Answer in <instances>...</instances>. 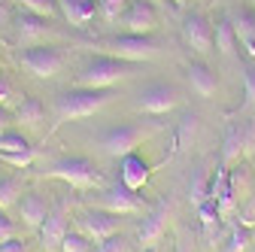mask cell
Wrapping results in <instances>:
<instances>
[{
  "instance_id": "5bb4252c",
  "label": "cell",
  "mask_w": 255,
  "mask_h": 252,
  "mask_svg": "<svg viewBox=\"0 0 255 252\" xmlns=\"http://www.w3.org/2000/svg\"><path fill=\"white\" fill-rule=\"evenodd\" d=\"M152 170H155V167H152L146 158H140L137 152H131V155H125L122 164H119V179H122L125 188H131V192H140V188L149 182Z\"/></svg>"
},
{
  "instance_id": "74e56055",
  "label": "cell",
  "mask_w": 255,
  "mask_h": 252,
  "mask_svg": "<svg viewBox=\"0 0 255 252\" xmlns=\"http://www.w3.org/2000/svg\"><path fill=\"white\" fill-rule=\"evenodd\" d=\"M143 252H158V246H152V249H143Z\"/></svg>"
},
{
  "instance_id": "f1b7e54d",
  "label": "cell",
  "mask_w": 255,
  "mask_h": 252,
  "mask_svg": "<svg viewBox=\"0 0 255 252\" xmlns=\"http://www.w3.org/2000/svg\"><path fill=\"white\" fill-rule=\"evenodd\" d=\"M61 252H91V240L82 231H67V237L61 243Z\"/></svg>"
},
{
  "instance_id": "83f0119b",
  "label": "cell",
  "mask_w": 255,
  "mask_h": 252,
  "mask_svg": "<svg viewBox=\"0 0 255 252\" xmlns=\"http://www.w3.org/2000/svg\"><path fill=\"white\" fill-rule=\"evenodd\" d=\"M24 149H30L24 134H18V131H3L0 134V152H24Z\"/></svg>"
},
{
  "instance_id": "30bf717a",
  "label": "cell",
  "mask_w": 255,
  "mask_h": 252,
  "mask_svg": "<svg viewBox=\"0 0 255 252\" xmlns=\"http://www.w3.org/2000/svg\"><path fill=\"white\" fill-rule=\"evenodd\" d=\"M182 40L188 43L191 52L198 55H210L216 40H213V21L204 12H188L182 18Z\"/></svg>"
},
{
  "instance_id": "d6986e66",
  "label": "cell",
  "mask_w": 255,
  "mask_h": 252,
  "mask_svg": "<svg viewBox=\"0 0 255 252\" xmlns=\"http://www.w3.org/2000/svg\"><path fill=\"white\" fill-rule=\"evenodd\" d=\"M18 213H21V222L27 228H43V222L49 219V210H46V201L37 198V195H27L18 201Z\"/></svg>"
},
{
  "instance_id": "3957f363",
  "label": "cell",
  "mask_w": 255,
  "mask_h": 252,
  "mask_svg": "<svg viewBox=\"0 0 255 252\" xmlns=\"http://www.w3.org/2000/svg\"><path fill=\"white\" fill-rule=\"evenodd\" d=\"M158 40L152 34H119V37H104L94 43L98 55H110V58H122V61H152L158 55Z\"/></svg>"
},
{
  "instance_id": "836d02e7",
  "label": "cell",
  "mask_w": 255,
  "mask_h": 252,
  "mask_svg": "<svg viewBox=\"0 0 255 252\" xmlns=\"http://www.w3.org/2000/svg\"><path fill=\"white\" fill-rule=\"evenodd\" d=\"M9 125H12V113H9L6 107H0V134L9 131Z\"/></svg>"
},
{
  "instance_id": "ab89813d",
  "label": "cell",
  "mask_w": 255,
  "mask_h": 252,
  "mask_svg": "<svg viewBox=\"0 0 255 252\" xmlns=\"http://www.w3.org/2000/svg\"><path fill=\"white\" fill-rule=\"evenodd\" d=\"M0 170H3V161H0Z\"/></svg>"
},
{
  "instance_id": "7402d4cb",
  "label": "cell",
  "mask_w": 255,
  "mask_h": 252,
  "mask_svg": "<svg viewBox=\"0 0 255 252\" xmlns=\"http://www.w3.org/2000/svg\"><path fill=\"white\" fill-rule=\"evenodd\" d=\"M15 119L24 125V128H37V125L46 119V107L37 101V98H24L15 110Z\"/></svg>"
},
{
  "instance_id": "4fadbf2b",
  "label": "cell",
  "mask_w": 255,
  "mask_h": 252,
  "mask_svg": "<svg viewBox=\"0 0 255 252\" xmlns=\"http://www.w3.org/2000/svg\"><path fill=\"white\" fill-rule=\"evenodd\" d=\"M98 207L107 210V213H113V216H134V213H143V204H140L137 192H131V188H125V185L107 188Z\"/></svg>"
},
{
  "instance_id": "7a4b0ae2",
  "label": "cell",
  "mask_w": 255,
  "mask_h": 252,
  "mask_svg": "<svg viewBox=\"0 0 255 252\" xmlns=\"http://www.w3.org/2000/svg\"><path fill=\"white\" fill-rule=\"evenodd\" d=\"M164 125L161 122H134V125H119V128L101 134V149L110 158H125V155L137 152V146H143L146 140H152L155 134H161Z\"/></svg>"
},
{
  "instance_id": "6da1fadb",
  "label": "cell",
  "mask_w": 255,
  "mask_h": 252,
  "mask_svg": "<svg viewBox=\"0 0 255 252\" xmlns=\"http://www.w3.org/2000/svg\"><path fill=\"white\" fill-rule=\"evenodd\" d=\"M113 101L110 88H70L64 91L58 104H55V128L58 125H67V122H76V119H88L94 113H101L107 104Z\"/></svg>"
},
{
  "instance_id": "d4e9b609",
  "label": "cell",
  "mask_w": 255,
  "mask_h": 252,
  "mask_svg": "<svg viewBox=\"0 0 255 252\" xmlns=\"http://www.w3.org/2000/svg\"><path fill=\"white\" fill-rule=\"evenodd\" d=\"M0 161L3 164H9V167H30L37 161V149L30 146V149H24V152H0Z\"/></svg>"
},
{
  "instance_id": "2e32d148",
  "label": "cell",
  "mask_w": 255,
  "mask_h": 252,
  "mask_svg": "<svg viewBox=\"0 0 255 252\" xmlns=\"http://www.w3.org/2000/svg\"><path fill=\"white\" fill-rule=\"evenodd\" d=\"M64 237H67V216H64V210H55V213H49V219H46L43 228H40L43 249H46V252L61 249Z\"/></svg>"
},
{
  "instance_id": "cb8c5ba5",
  "label": "cell",
  "mask_w": 255,
  "mask_h": 252,
  "mask_svg": "<svg viewBox=\"0 0 255 252\" xmlns=\"http://www.w3.org/2000/svg\"><path fill=\"white\" fill-rule=\"evenodd\" d=\"M21 9L34 12V15H43V18H55L61 12L58 0H21Z\"/></svg>"
},
{
  "instance_id": "4dcf8cb0",
  "label": "cell",
  "mask_w": 255,
  "mask_h": 252,
  "mask_svg": "<svg viewBox=\"0 0 255 252\" xmlns=\"http://www.w3.org/2000/svg\"><path fill=\"white\" fill-rule=\"evenodd\" d=\"M15 237H18V228L9 222V219H6L3 213H0V246L9 243V240H15Z\"/></svg>"
},
{
  "instance_id": "277c9868",
  "label": "cell",
  "mask_w": 255,
  "mask_h": 252,
  "mask_svg": "<svg viewBox=\"0 0 255 252\" xmlns=\"http://www.w3.org/2000/svg\"><path fill=\"white\" fill-rule=\"evenodd\" d=\"M134 64L122 58H110V55H94V61L82 67L79 73V88H113L125 79H131Z\"/></svg>"
},
{
  "instance_id": "9c48e42d",
  "label": "cell",
  "mask_w": 255,
  "mask_h": 252,
  "mask_svg": "<svg viewBox=\"0 0 255 252\" xmlns=\"http://www.w3.org/2000/svg\"><path fill=\"white\" fill-rule=\"evenodd\" d=\"M246 155H255V122L246 125H234V128L225 134V149H222V164L231 167L240 164V158Z\"/></svg>"
},
{
  "instance_id": "603a6c76",
  "label": "cell",
  "mask_w": 255,
  "mask_h": 252,
  "mask_svg": "<svg viewBox=\"0 0 255 252\" xmlns=\"http://www.w3.org/2000/svg\"><path fill=\"white\" fill-rule=\"evenodd\" d=\"M21 182L18 179H0V210H9L12 204H18L21 198Z\"/></svg>"
},
{
  "instance_id": "f35d334b",
  "label": "cell",
  "mask_w": 255,
  "mask_h": 252,
  "mask_svg": "<svg viewBox=\"0 0 255 252\" xmlns=\"http://www.w3.org/2000/svg\"><path fill=\"white\" fill-rule=\"evenodd\" d=\"M249 9H255V0H249Z\"/></svg>"
},
{
  "instance_id": "52a82bcc",
  "label": "cell",
  "mask_w": 255,
  "mask_h": 252,
  "mask_svg": "<svg viewBox=\"0 0 255 252\" xmlns=\"http://www.w3.org/2000/svg\"><path fill=\"white\" fill-rule=\"evenodd\" d=\"M179 104H182V94H179L176 85H170V82H155V85H149V88L140 94L137 110L146 113V116H152V119H158V116L173 113Z\"/></svg>"
},
{
  "instance_id": "44dd1931",
  "label": "cell",
  "mask_w": 255,
  "mask_h": 252,
  "mask_svg": "<svg viewBox=\"0 0 255 252\" xmlns=\"http://www.w3.org/2000/svg\"><path fill=\"white\" fill-rule=\"evenodd\" d=\"M188 198H191L195 207H201L204 201L213 198V173L210 170H198L195 173V179L188 182Z\"/></svg>"
},
{
  "instance_id": "9a60e30c",
  "label": "cell",
  "mask_w": 255,
  "mask_h": 252,
  "mask_svg": "<svg viewBox=\"0 0 255 252\" xmlns=\"http://www.w3.org/2000/svg\"><path fill=\"white\" fill-rule=\"evenodd\" d=\"M188 82H191V91L198 94V98H213V94L219 91V76L213 67H207L204 61H191L188 70H185Z\"/></svg>"
},
{
  "instance_id": "d6a6232c",
  "label": "cell",
  "mask_w": 255,
  "mask_h": 252,
  "mask_svg": "<svg viewBox=\"0 0 255 252\" xmlns=\"http://www.w3.org/2000/svg\"><path fill=\"white\" fill-rule=\"evenodd\" d=\"M12 98H15V91H12V82H9L3 73H0V107H6Z\"/></svg>"
},
{
  "instance_id": "1f68e13d",
  "label": "cell",
  "mask_w": 255,
  "mask_h": 252,
  "mask_svg": "<svg viewBox=\"0 0 255 252\" xmlns=\"http://www.w3.org/2000/svg\"><path fill=\"white\" fill-rule=\"evenodd\" d=\"M98 252H128V240L125 237H119V234H113L110 240H104L101 243V249Z\"/></svg>"
},
{
  "instance_id": "e0dca14e",
  "label": "cell",
  "mask_w": 255,
  "mask_h": 252,
  "mask_svg": "<svg viewBox=\"0 0 255 252\" xmlns=\"http://www.w3.org/2000/svg\"><path fill=\"white\" fill-rule=\"evenodd\" d=\"M61 15L67 18L73 27H85L94 15H98V0H58Z\"/></svg>"
},
{
  "instance_id": "e575fe53",
  "label": "cell",
  "mask_w": 255,
  "mask_h": 252,
  "mask_svg": "<svg viewBox=\"0 0 255 252\" xmlns=\"http://www.w3.org/2000/svg\"><path fill=\"white\" fill-rule=\"evenodd\" d=\"M0 252H24V243L15 237V240H9V243H3V246H0Z\"/></svg>"
},
{
  "instance_id": "8d00e7d4",
  "label": "cell",
  "mask_w": 255,
  "mask_h": 252,
  "mask_svg": "<svg viewBox=\"0 0 255 252\" xmlns=\"http://www.w3.org/2000/svg\"><path fill=\"white\" fill-rule=\"evenodd\" d=\"M152 3H155V6H167V0H152Z\"/></svg>"
},
{
  "instance_id": "5b68a950",
  "label": "cell",
  "mask_w": 255,
  "mask_h": 252,
  "mask_svg": "<svg viewBox=\"0 0 255 252\" xmlns=\"http://www.w3.org/2000/svg\"><path fill=\"white\" fill-rule=\"evenodd\" d=\"M43 176L61 179V182L79 188V192H85V188H101V185H104L101 170L94 167L88 158H82V155H67V158H58L52 167H46Z\"/></svg>"
},
{
  "instance_id": "484cf974",
  "label": "cell",
  "mask_w": 255,
  "mask_h": 252,
  "mask_svg": "<svg viewBox=\"0 0 255 252\" xmlns=\"http://www.w3.org/2000/svg\"><path fill=\"white\" fill-rule=\"evenodd\" d=\"M128 6H131V0H98V9L107 21H122Z\"/></svg>"
},
{
  "instance_id": "f546056e",
  "label": "cell",
  "mask_w": 255,
  "mask_h": 252,
  "mask_svg": "<svg viewBox=\"0 0 255 252\" xmlns=\"http://www.w3.org/2000/svg\"><path fill=\"white\" fill-rule=\"evenodd\" d=\"M252 104H255V64H246V70H243V104H240V110H246Z\"/></svg>"
},
{
  "instance_id": "ba28073f",
  "label": "cell",
  "mask_w": 255,
  "mask_h": 252,
  "mask_svg": "<svg viewBox=\"0 0 255 252\" xmlns=\"http://www.w3.org/2000/svg\"><path fill=\"white\" fill-rule=\"evenodd\" d=\"M76 225L79 231L91 240V243H104L110 240L113 234H119V216L101 210V207H94V210H82L79 219H76Z\"/></svg>"
},
{
  "instance_id": "7c38bea8",
  "label": "cell",
  "mask_w": 255,
  "mask_h": 252,
  "mask_svg": "<svg viewBox=\"0 0 255 252\" xmlns=\"http://www.w3.org/2000/svg\"><path fill=\"white\" fill-rule=\"evenodd\" d=\"M167 219H170V204H167V201H161L155 210L146 213L143 225H140V231H137L143 249H152V246L161 243V237L167 234Z\"/></svg>"
},
{
  "instance_id": "ac0fdd59",
  "label": "cell",
  "mask_w": 255,
  "mask_h": 252,
  "mask_svg": "<svg viewBox=\"0 0 255 252\" xmlns=\"http://www.w3.org/2000/svg\"><path fill=\"white\" fill-rule=\"evenodd\" d=\"M213 40H216V52L225 55V58L237 55V49H240V43H237V27H234L231 18H219V21H216Z\"/></svg>"
},
{
  "instance_id": "ffe728a7",
  "label": "cell",
  "mask_w": 255,
  "mask_h": 252,
  "mask_svg": "<svg viewBox=\"0 0 255 252\" xmlns=\"http://www.w3.org/2000/svg\"><path fill=\"white\" fill-rule=\"evenodd\" d=\"M49 18H43V15H34V12H18L15 15V30H18V40H24V43H30V40H37V37H46V30H49V24H46Z\"/></svg>"
},
{
  "instance_id": "8fae6325",
  "label": "cell",
  "mask_w": 255,
  "mask_h": 252,
  "mask_svg": "<svg viewBox=\"0 0 255 252\" xmlns=\"http://www.w3.org/2000/svg\"><path fill=\"white\" fill-rule=\"evenodd\" d=\"M158 6L152 0H131L128 12L122 15L125 24V34H155L158 30Z\"/></svg>"
},
{
  "instance_id": "60d3db41",
  "label": "cell",
  "mask_w": 255,
  "mask_h": 252,
  "mask_svg": "<svg viewBox=\"0 0 255 252\" xmlns=\"http://www.w3.org/2000/svg\"><path fill=\"white\" fill-rule=\"evenodd\" d=\"M0 3H3V0H0Z\"/></svg>"
},
{
  "instance_id": "8992f818",
  "label": "cell",
  "mask_w": 255,
  "mask_h": 252,
  "mask_svg": "<svg viewBox=\"0 0 255 252\" xmlns=\"http://www.w3.org/2000/svg\"><path fill=\"white\" fill-rule=\"evenodd\" d=\"M21 67L34 73L37 79H52L64 67V52L49 43H34L27 46V52H21Z\"/></svg>"
},
{
  "instance_id": "d590c367",
  "label": "cell",
  "mask_w": 255,
  "mask_h": 252,
  "mask_svg": "<svg viewBox=\"0 0 255 252\" xmlns=\"http://www.w3.org/2000/svg\"><path fill=\"white\" fill-rule=\"evenodd\" d=\"M170 3H173V6H179V9H185V6H188V0H170Z\"/></svg>"
},
{
  "instance_id": "4316f807",
  "label": "cell",
  "mask_w": 255,
  "mask_h": 252,
  "mask_svg": "<svg viewBox=\"0 0 255 252\" xmlns=\"http://www.w3.org/2000/svg\"><path fill=\"white\" fill-rule=\"evenodd\" d=\"M249 243H252V231L243 228V225H237V228H231V237H228L225 252H246Z\"/></svg>"
}]
</instances>
